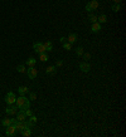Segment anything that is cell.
<instances>
[{"instance_id":"6da1fadb","label":"cell","mask_w":126,"mask_h":137,"mask_svg":"<svg viewBox=\"0 0 126 137\" xmlns=\"http://www.w3.org/2000/svg\"><path fill=\"white\" fill-rule=\"evenodd\" d=\"M15 104H17V107L20 108L22 111H25L27 108L30 107V101H29L28 98H25L24 96H20V97H18V99L15 101Z\"/></svg>"},{"instance_id":"7a4b0ae2","label":"cell","mask_w":126,"mask_h":137,"mask_svg":"<svg viewBox=\"0 0 126 137\" xmlns=\"http://www.w3.org/2000/svg\"><path fill=\"white\" fill-rule=\"evenodd\" d=\"M97 8H98V2H97V0H91V2L86 5V10H87L88 13L96 10Z\"/></svg>"},{"instance_id":"3957f363","label":"cell","mask_w":126,"mask_h":137,"mask_svg":"<svg viewBox=\"0 0 126 137\" xmlns=\"http://www.w3.org/2000/svg\"><path fill=\"white\" fill-rule=\"evenodd\" d=\"M17 101V97H15V93L14 92H8V94L5 96V102L10 106V104H14Z\"/></svg>"},{"instance_id":"277c9868","label":"cell","mask_w":126,"mask_h":137,"mask_svg":"<svg viewBox=\"0 0 126 137\" xmlns=\"http://www.w3.org/2000/svg\"><path fill=\"white\" fill-rule=\"evenodd\" d=\"M33 48H34V50L37 52V53H39V54H42V53H46L47 50H46V48H44V45H43V43H34V45H33Z\"/></svg>"},{"instance_id":"5b68a950","label":"cell","mask_w":126,"mask_h":137,"mask_svg":"<svg viewBox=\"0 0 126 137\" xmlns=\"http://www.w3.org/2000/svg\"><path fill=\"white\" fill-rule=\"evenodd\" d=\"M5 112H7V114H9V116H15V114H17V112H18V107H17V106L10 104V107H7Z\"/></svg>"},{"instance_id":"8992f818","label":"cell","mask_w":126,"mask_h":137,"mask_svg":"<svg viewBox=\"0 0 126 137\" xmlns=\"http://www.w3.org/2000/svg\"><path fill=\"white\" fill-rule=\"evenodd\" d=\"M37 76H38V71H37L34 67H29V68H28V77H29L30 79H34Z\"/></svg>"},{"instance_id":"52a82bcc","label":"cell","mask_w":126,"mask_h":137,"mask_svg":"<svg viewBox=\"0 0 126 137\" xmlns=\"http://www.w3.org/2000/svg\"><path fill=\"white\" fill-rule=\"evenodd\" d=\"M15 132H17V129H15V126H14V124L7 126V131H5V134H7V136H14Z\"/></svg>"},{"instance_id":"ba28073f","label":"cell","mask_w":126,"mask_h":137,"mask_svg":"<svg viewBox=\"0 0 126 137\" xmlns=\"http://www.w3.org/2000/svg\"><path fill=\"white\" fill-rule=\"evenodd\" d=\"M79 69H81L82 72L87 73V72H90V69H91V65L88 64V62H82V63L79 64Z\"/></svg>"},{"instance_id":"9c48e42d","label":"cell","mask_w":126,"mask_h":137,"mask_svg":"<svg viewBox=\"0 0 126 137\" xmlns=\"http://www.w3.org/2000/svg\"><path fill=\"white\" fill-rule=\"evenodd\" d=\"M77 40H78V35H77L76 33H71V34L68 35V39H67V42H68V43L73 44V43H76Z\"/></svg>"},{"instance_id":"30bf717a","label":"cell","mask_w":126,"mask_h":137,"mask_svg":"<svg viewBox=\"0 0 126 137\" xmlns=\"http://www.w3.org/2000/svg\"><path fill=\"white\" fill-rule=\"evenodd\" d=\"M101 30V24L100 23H92V27H91V32L92 33H98Z\"/></svg>"},{"instance_id":"8fae6325","label":"cell","mask_w":126,"mask_h":137,"mask_svg":"<svg viewBox=\"0 0 126 137\" xmlns=\"http://www.w3.org/2000/svg\"><path fill=\"white\" fill-rule=\"evenodd\" d=\"M25 118H27V116H25V112H24V111L17 112V119H18V121H24Z\"/></svg>"},{"instance_id":"7c38bea8","label":"cell","mask_w":126,"mask_h":137,"mask_svg":"<svg viewBox=\"0 0 126 137\" xmlns=\"http://www.w3.org/2000/svg\"><path fill=\"white\" fill-rule=\"evenodd\" d=\"M106 22H107V17H106L105 14H102V15L97 17V23H100V24H103V23H106Z\"/></svg>"},{"instance_id":"4fadbf2b","label":"cell","mask_w":126,"mask_h":137,"mask_svg":"<svg viewBox=\"0 0 126 137\" xmlns=\"http://www.w3.org/2000/svg\"><path fill=\"white\" fill-rule=\"evenodd\" d=\"M43 45H44V48H46L47 52H51L53 49V44L51 42H46V43H43Z\"/></svg>"},{"instance_id":"5bb4252c","label":"cell","mask_w":126,"mask_h":137,"mask_svg":"<svg viewBox=\"0 0 126 137\" xmlns=\"http://www.w3.org/2000/svg\"><path fill=\"white\" fill-rule=\"evenodd\" d=\"M22 134L24 136V137H29V136H32V131H30V128L28 127V128H24L23 131H22Z\"/></svg>"},{"instance_id":"9a60e30c","label":"cell","mask_w":126,"mask_h":137,"mask_svg":"<svg viewBox=\"0 0 126 137\" xmlns=\"http://www.w3.org/2000/svg\"><path fill=\"white\" fill-rule=\"evenodd\" d=\"M35 63H37V59H35V58H29V59L27 60L28 67H34V65H35Z\"/></svg>"},{"instance_id":"2e32d148","label":"cell","mask_w":126,"mask_h":137,"mask_svg":"<svg viewBox=\"0 0 126 137\" xmlns=\"http://www.w3.org/2000/svg\"><path fill=\"white\" fill-rule=\"evenodd\" d=\"M17 71H18L19 73H25V72H27V69H25V65H24V64H19V65L17 67Z\"/></svg>"},{"instance_id":"e0dca14e","label":"cell","mask_w":126,"mask_h":137,"mask_svg":"<svg viewBox=\"0 0 126 137\" xmlns=\"http://www.w3.org/2000/svg\"><path fill=\"white\" fill-rule=\"evenodd\" d=\"M37 121H38V119H37V117L33 114V116H30V117H29V121H28V122L30 123V126H34V124L37 123Z\"/></svg>"},{"instance_id":"ac0fdd59","label":"cell","mask_w":126,"mask_h":137,"mask_svg":"<svg viewBox=\"0 0 126 137\" xmlns=\"http://www.w3.org/2000/svg\"><path fill=\"white\" fill-rule=\"evenodd\" d=\"M47 73H48V74H54V73H56V67H54V65L48 67V68H47Z\"/></svg>"},{"instance_id":"d6986e66","label":"cell","mask_w":126,"mask_h":137,"mask_svg":"<svg viewBox=\"0 0 126 137\" xmlns=\"http://www.w3.org/2000/svg\"><path fill=\"white\" fill-rule=\"evenodd\" d=\"M18 92H19L22 96H24V94L28 92V88H27V87H19V88H18Z\"/></svg>"},{"instance_id":"ffe728a7","label":"cell","mask_w":126,"mask_h":137,"mask_svg":"<svg viewBox=\"0 0 126 137\" xmlns=\"http://www.w3.org/2000/svg\"><path fill=\"white\" fill-rule=\"evenodd\" d=\"M2 123H3V126H5V127H7V126L12 124V118H4Z\"/></svg>"},{"instance_id":"44dd1931","label":"cell","mask_w":126,"mask_h":137,"mask_svg":"<svg viewBox=\"0 0 126 137\" xmlns=\"http://www.w3.org/2000/svg\"><path fill=\"white\" fill-rule=\"evenodd\" d=\"M112 10H113L115 13L120 12V10H121V5H120V4H113V5H112Z\"/></svg>"},{"instance_id":"7402d4cb","label":"cell","mask_w":126,"mask_h":137,"mask_svg":"<svg viewBox=\"0 0 126 137\" xmlns=\"http://www.w3.org/2000/svg\"><path fill=\"white\" fill-rule=\"evenodd\" d=\"M88 20H90L91 23H96V22H97V17H96L95 14H90V17H88Z\"/></svg>"},{"instance_id":"603a6c76","label":"cell","mask_w":126,"mask_h":137,"mask_svg":"<svg viewBox=\"0 0 126 137\" xmlns=\"http://www.w3.org/2000/svg\"><path fill=\"white\" fill-rule=\"evenodd\" d=\"M39 60H40V62H46V60H48V55H47L46 53H42V54L39 55Z\"/></svg>"},{"instance_id":"cb8c5ba5","label":"cell","mask_w":126,"mask_h":137,"mask_svg":"<svg viewBox=\"0 0 126 137\" xmlns=\"http://www.w3.org/2000/svg\"><path fill=\"white\" fill-rule=\"evenodd\" d=\"M63 48L67 49V50H71V49H72V44L68 43V42H66V43H63Z\"/></svg>"},{"instance_id":"d4e9b609","label":"cell","mask_w":126,"mask_h":137,"mask_svg":"<svg viewBox=\"0 0 126 137\" xmlns=\"http://www.w3.org/2000/svg\"><path fill=\"white\" fill-rule=\"evenodd\" d=\"M83 53H85V52H83V48H82V47H79V48L76 49V54H77V55H82Z\"/></svg>"},{"instance_id":"484cf974","label":"cell","mask_w":126,"mask_h":137,"mask_svg":"<svg viewBox=\"0 0 126 137\" xmlns=\"http://www.w3.org/2000/svg\"><path fill=\"white\" fill-rule=\"evenodd\" d=\"M82 55H83V59H85V60H86V62H87V60H90V59H91V54H90V53H83V54H82Z\"/></svg>"},{"instance_id":"4316f807","label":"cell","mask_w":126,"mask_h":137,"mask_svg":"<svg viewBox=\"0 0 126 137\" xmlns=\"http://www.w3.org/2000/svg\"><path fill=\"white\" fill-rule=\"evenodd\" d=\"M24 112H25V116H27V117H30V116H33V114H34V113H33V111H30L29 108H27Z\"/></svg>"},{"instance_id":"83f0119b","label":"cell","mask_w":126,"mask_h":137,"mask_svg":"<svg viewBox=\"0 0 126 137\" xmlns=\"http://www.w3.org/2000/svg\"><path fill=\"white\" fill-rule=\"evenodd\" d=\"M35 98H37V94L34 92H32L30 93V101H35Z\"/></svg>"},{"instance_id":"f1b7e54d","label":"cell","mask_w":126,"mask_h":137,"mask_svg":"<svg viewBox=\"0 0 126 137\" xmlns=\"http://www.w3.org/2000/svg\"><path fill=\"white\" fill-rule=\"evenodd\" d=\"M62 65H63V60H57L56 67H62Z\"/></svg>"},{"instance_id":"f546056e","label":"cell","mask_w":126,"mask_h":137,"mask_svg":"<svg viewBox=\"0 0 126 137\" xmlns=\"http://www.w3.org/2000/svg\"><path fill=\"white\" fill-rule=\"evenodd\" d=\"M59 42H61V43L63 44V43H66V42H67V38H64V37H62V38L59 39Z\"/></svg>"},{"instance_id":"4dcf8cb0","label":"cell","mask_w":126,"mask_h":137,"mask_svg":"<svg viewBox=\"0 0 126 137\" xmlns=\"http://www.w3.org/2000/svg\"><path fill=\"white\" fill-rule=\"evenodd\" d=\"M112 2H113L115 4H120V2H121V0H112Z\"/></svg>"}]
</instances>
